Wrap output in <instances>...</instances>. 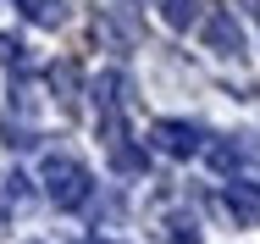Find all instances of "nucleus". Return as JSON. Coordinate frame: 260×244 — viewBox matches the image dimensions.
<instances>
[{
    "label": "nucleus",
    "mask_w": 260,
    "mask_h": 244,
    "mask_svg": "<svg viewBox=\"0 0 260 244\" xmlns=\"http://www.w3.org/2000/svg\"><path fill=\"white\" fill-rule=\"evenodd\" d=\"M39 183H45V195L61 211H83L94 200V172L83 161H72V155H45L39 161Z\"/></svg>",
    "instance_id": "f257e3e1"
},
{
    "label": "nucleus",
    "mask_w": 260,
    "mask_h": 244,
    "mask_svg": "<svg viewBox=\"0 0 260 244\" xmlns=\"http://www.w3.org/2000/svg\"><path fill=\"white\" fill-rule=\"evenodd\" d=\"M122 89H127V78H122L116 67H105L100 78H94V105H100V139H105V150L127 139V122H122L127 95H122Z\"/></svg>",
    "instance_id": "f03ea898"
},
{
    "label": "nucleus",
    "mask_w": 260,
    "mask_h": 244,
    "mask_svg": "<svg viewBox=\"0 0 260 244\" xmlns=\"http://www.w3.org/2000/svg\"><path fill=\"white\" fill-rule=\"evenodd\" d=\"M150 145L160 150V155H172V161H188V155H200L205 150V128L200 122H155L150 128Z\"/></svg>",
    "instance_id": "7ed1b4c3"
},
{
    "label": "nucleus",
    "mask_w": 260,
    "mask_h": 244,
    "mask_svg": "<svg viewBox=\"0 0 260 244\" xmlns=\"http://www.w3.org/2000/svg\"><path fill=\"white\" fill-rule=\"evenodd\" d=\"M200 28H205V45L216 50V56H227V61H238V56H244V28L233 22V11H227V6H216Z\"/></svg>",
    "instance_id": "20e7f679"
},
{
    "label": "nucleus",
    "mask_w": 260,
    "mask_h": 244,
    "mask_svg": "<svg viewBox=\"0 0 260 244\" xmlns=\"http://www.w3.org/2000/svg\"><path fill=\"white\" fill-rule=\"evenodd\" d=\"M205 155H210V167H216L221 178H238V172H249V161H255V145H249V139H216Z\"/></svg>",
    "instance_id": "39448f33"
},
{
    "label": "nucleus",
    "mask_w": 260,
    "mask_h": 244,
    "mask_svg": "<svg viewBox=\"0 0 260 244\" xmlns=\"http://www.w3.org/2000/svg\"><path fill=\"white\" fill-rule=\"evenodd\" d=\"M50 89H55V100H61V105H78L83 78H78V67H72V61H55V67H50Z\"/></svg>",
    "instance_id": "423d86ee"
},
{
    "label": "nucleus",
    "mask_w": 260,
    "mask_h": 244,
    "mask_svg": "<svg viewBox=\"0 0 260 244\" xmlns=\"http://www.w3.org/2000/svg\"><path fill=\"white\" fill-rule=\"evenodd\" d=\"M155 11H160V22H166L172 34H183V28L200 22V6H194V0H155Z\"/></svg>",
    "instance_id": "0eeeda50"
},
{
    "label": "nucleus",
    "mask_w": 260,
    "mask_h": 244,
    "mask_svg": "<svg viewBox=\"0 0 260 244\" xmlns=\"http://www.w3.org/2000/svg\"><path fill=\"white\" fill-rule=\"evenodd\" d=\"M17 6H22L39 28H61V22H67V0H17Z\"/></svg>",
    "instance_id": "6e6552de"
},
{
    "label": "nucleus",
    "mask_w": 260,
    "mask_h": 244,
    "mask_svg": "<svg viewBox=\"0 0 260 244\" xmlns=\"http://www.w3.org/2000/svg\"><path fill=\"white\" fill-rule=\"evenodd\" d=\"M0 67L17 72V78H28V45H22L17 34H0Z\"/></svg>",
    "instance_id": "1a4fd4ad"
},
{
    "label": "nucleus",
    "mask_w": 260,
    "mask_h": 244,
    "mask_svg": "<svg viewBox=\"0 0 260 244\" xmlns=\"http://www.w3.org/2000/svg\"><path fill=\"white\" fill-rule=\"evenodd\" d=\"M111 167H116L122 178H127V172L139 178V172L150 167V155H144V150H133V145H111Z\"/></svg>",
    "instance_id": "9d476101"
},
{
    "label": "nucleus",
    "mask_w": 260,
    "mask_h": 244,
    "mask_svg": "<svg viewBox=\"0 0 260 244\" xmlns=\"http://www.w3.org/2000/svg\"><path fill=\"white\" fill-rule=\"evenodd\" d=\"M28 195H34V189H28L22 172H6V178H0V205H28Z\"/></svg>",
    "instance_id": "9b49d317"
},
{
    "label": "nucleus",
    "mask_w": 260,
    "mask_h": 244,
    "mask_svg": "<svg viewBox=\"0 0 260 244\" xmlns=\"http://www.w3.org/2000/svg\"><path fill=\"white\" fill-rule=\"evenodd\" d=\"M249 11H255V22H260V0H249Z\"/></svg>",
    "instance_id": "f8f14e48"
},
{
    "label": "nucleus",
    "mask_w": 260,
    "mask_h": 244,
    "mask_svg": "<svg viewBox=\"0 0 260 244\" xmlns=\"http://www.w3.org/2000/svg\"><path fill=\"white\" fill-rule=\"evenodd\" d=\"M89 244H111V239H89Z\"/></svg>",
    "instance_id": "ddd939ff"
}]
</instances>
